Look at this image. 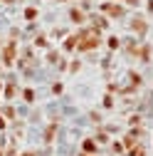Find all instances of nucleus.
Returning <instances> with one entry per match:
<instances>
[{"mask_svg": "<svg viewBox=\"0 0 153 156\" xmlns=\"http://www.w3.org/2000/svg\"><path fill=\"white\" fill-rule=\"evenodd\" d=\"M97 45H99V32H97V30H89V32L76 35V47L91 50V47H97Z\"/></svg>", "mask_w": 153, "mask_h": 156, "instance_id": "obj_1", "label": "nucleus"}, {"mask_svg": "<svg viewBox=\"0 0 153 156\" xmlns=\"http://www.w3.org/2000/svg\"><path fill=\"white\" fill-rule=\"evenodd\" d=\"M106 10H109L111 15H121V12H124V10H121V8H116V5H106Z\"/></svg>", "mask_w": 153, "mask_h": 156, "instance_id": "obj_2", "label": "nucleus"}, {"mask_svg": "<svg viewBox=\"0 0 153 156\" xmlns=\"http://www.w3.org/2000/svg\"><path fill=\"white\" fill-rule=\"evenodd\" d=\"M131 156H143V149H141V146H138V149H133V151H131Z\"/></svg>", "mask_w": 153, "mask_h": 156, "instance_id": "obj_3", "label": "nucleus"}]
</instances>
